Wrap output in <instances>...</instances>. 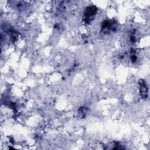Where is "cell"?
Returning a JSON list of instances; mask_svg holds the SVG:
<instances>
[{
	"label": "cell",
	"mask_w": 150,
	"mask_h": 150,
	"mask_svg": "<svg viewBox=\"0 0 150 150\" xmlns=\"http://www.w3.org/2000/svg\"><path fill=\"white\" fill-rule=\"evenodd\" d=\"M117 22L110 20H104L101 25V32L105 34L115 32L117 30Z\"/></svg>",
	"instance_id": "7a4b0ae2"
},
{
	"label": "cell",
	"mask_w": 150,
	"mask_h": 150,
	"mask_svg": "<svg viewBox=\"0 0 150 150\" xmlns=\"http://www.w3.org/2000/svg\"><path fill=\"white\" fill-rule=\"evenodd\" d=\"M137 39H138V35H137V30H132L129 35V40L131 43H135L137 41Z\"/></svg>",
	"instance_id": "5b68a950"
},
{
	"label": "cell",
	"mask_w": 150,
	"mask_h": 150,
	"mask_svg": "<svg viewBox=\"0 0 150 150\" xmlns=\"http://www.w3.org/2000/svg\"><path fill=\"white\" fill-rule=\"evenodd\" d=\"M88 112V108L86 107H80L77 110V114L78 117L80 118H84Z\"/></svg>",
	"instance_id": "277c9868"
},
{
	"label": "cell",
	"mask_w": 150,
	"mask_h": 150,
	"mask_svg": "<svg viewBox=\"0 0 150 150\" xmlns=\"http://www.w3.org/2000/svg\"><path fill=\"white\" fill-rule=\"evenodd\" d=\"M97 11L98 9L95 5H90L86 7L83 17L84 23L86 24L90 23L94 19Z\"/></svg>",
	"instance_id": "6da1fadb"
},
{
	"label": "cell",
	"mask_w": 150,
	"mask_h": 150,
	"mask_svg": "<svg viewBox=\"0 0 150 150\" xmlns=\"http://www.w3.org/2000/svg\"><path fill=\"white\" fill-rule=\"evenodd\" d=\"M139 94L142 99L146 100L148 96V87L146 81L143 79L139 81Z\"/></svg>",
	"instance_id": "3957f363"
}]
</instances>
